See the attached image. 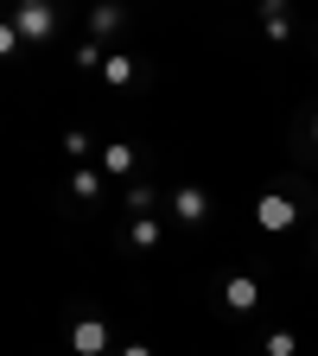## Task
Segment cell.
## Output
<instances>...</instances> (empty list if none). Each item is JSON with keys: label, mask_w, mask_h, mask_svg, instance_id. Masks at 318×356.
<instances>
[{"label": "cell", "mask_w": 318, "mask_h": 356, "mask_svg": "<svg viewBox=\"0 0 318 356\" xmlns=\"http://www.w3.org/2000/svg\"><path fill=\"white\" fill-rule=\"evenodd\" d=\"M255 222H261V229H287V222H293V204L287 197H261L255 204Z\"/></svg>", "instance_id": "1"}, {"label": "cell", "mask_w": 318, "mask_h": 356, "mask_svg": "<svg viewBox=\"0 0 318 356\" xmlns=\"http://www.w3.org/2000/svg\"><path fill=\"white\" fill-rule=\"evenodd\" d=\"M223 299H230V312H248V305H255V299H261V286H255V280H248V274H236V280H230V286H223Z\"/></svg>", "instance_id": "2"}, {"label": "cell", "mask_w": 318, "mask_h": 356, "mask_svg": "<svg viewBox=\"0 0 318 356\" xmlns=\"http://www.w3.org/2000/svg\"><path fill=\"white\" fill-rule=\"evenodd\" d=\"M172 210L185 216V222H204V210H210V204H204V191H198V185H185V191L172 197Z\"/></svg>", "instance_id": "3"}, {"label": "cell", "mask_w": 318, "mask_h": 356, "mask_svg": "<svg viewBox=\"0 0 318 356\" xmlns=\"http://www.w3.org/2000/svg\"><path fill=\"white\" fill-rule=\"evenodd\" d=\"M102 343H109V331H102L96 318H83V325H77V350H83V356H102Z\"/></svg>", "instance_id": "4"}, {"label": "cell", "mask_w": 318, "mask_h": 356, "mask_svg": "<svg viewBox=\"0 0 318 356\" xmlns=\"http://www.w3.org/2000/svg\"><path fill=\"white\" fill-rule=\"evenodd\" d=\"M19 32L26 38H45V32H51V7H19Z\"/></svg>", "instance_id": "5"}, {"label": "cell", "mask_w": 318, "mask_h": 356, "mask_svg": "<svg viewBox=\"0 0 318 356\" xmlns=\"http://www.w3.org/2000/svg\"><path fill=\"white\" fill-rule=\"evenodd\" d=\"M127 165H134V147H121V140L102 147V172H127Z\"/></svg>", "instance_id": "6"}, {"label": "cell", "mask_w": 318, "mask_h": 356, "mask_svg": "<svg viewBox=\"0 0 318 356\" xmlns=\"http://www.w3.org/2000/svg\"><path fill=\"white\" fill-rule=\"evenodd\" d=\"M102 76H109V83H127L134 64H127V58H102Z\"/></svg>", "instance_id": "7"}, {"label": "cell", "mask_w": 318, "mask_h": 356, "mask_svg": "<svg viewBox=\"0 0 318 356\" xmlns=\"http://www.w3.org/2000/svg\"><path fill=\"white\" fill-rule=\"evenodd\" d=\"M134 242H141V248H153V242H159V222H147V216H141V222H134Z\"/></svg>", "instance_id": "8"}, {"label": "cell", "mask_w": 318, "mask_h": 356, "mask_svg": "<svg viewBox=\"0 0 318 356\" xmlns=\"http://www.w3.org/2000/svg\"><path fill=\"white\" fill-rule=\"evenodd\" d=\"M13 51H19V32H13V26H0V58H13Z\"/></svg>", "instance_id": "9"}, {"label": "cell", "mask_w": 318, "mask_h": 356, "mask_svg": "<svg viewBox=\"0 0 318 356\" xmlns=\"http://www.w3.org/2000/svg\"><path fill=\"white\" fill-rule=\"evenodd\" d=\"M121 356H153V350H141V343H127V350H121Z\"/></svg>", "instance_id": "10"}, {"label": "cell", "mask_w": 318, "mask_h": 356, "mask_svg": "<svg viewBox=\"0 0 318 356\" xmlns=\"http://www.w3.org/2000/svg\"><path fill=\"white\" fill-rule=\"evenodd\" d=\"M312 134H318V121H312Z\"/></svg>", "instance_id": "11"}]
</instances>
